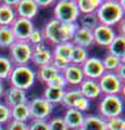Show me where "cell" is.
Listing matches in <instances>:
<instances>
[{"mask_svg":"<svg viewBox=\"0 0 125 130\" xmlns=\"http://www.w3.org/2000/svg\"><path fill=\"white\" fill-rule=\"evenodd\" d=\"M33 54V47L27 41H15L9 48V56L14 66L27 65L31 62Z\"/></svg>","mask_w":125,"mask_h":130,"instance_id":"cell-6","label":"cell"},{"mask_svg":"<svg viewBox=\"0 0 125 130\" xmlns=\"http://www.w3.org/2000/svg\"><path fill=\"white\" fill-rule=\"evenodd\" d=\"M80 96H82V94H80L78 88H70L68 90L64 91V94H63L61 103H62V105L64 107L73 108L74 103L76 102V100H77L78 98H80Z\"/></svg>","mask_w":125,"mask_h":130,"instance_id":"cell-28","label":"cell"},{"mask_svg":"<svg viewBox=\"0 0 125 130\" xmlns=\"http://www.w3.org/2000/svg\"><path fill=\"white\" fill-rule=\"evenodd\" d=\"M36 1V5L41 8H47V7H50L52 3H53V1L52 0H35Z\"/></svg>","mask_w":125,"mask_h":130,"instance_id":"cell-43","label":"cell"},{"mask_svg":"<svg viewBox=\"0 0 125 130\" xmlns=\"http://www.w3.org/2000/svg\"><path fill=\"white\" fill-rule=\"evenodd\" d=\"M94 36V42L100 47L108 48V46L112 42V40L115 38L116 31L113 27H109L104 25H98L92 30Z\"/></svg>","mask_w":125,"mask_h":130,"instance_id":"cell-11","label":"cell"},{"mask_svg":"<svg viewBox=\"0 0 125 130\" xmlns=\"http://www.w3.org/2000/svg\"><path fill=\"white\" fill-rule=\"evenodd\" d=\"M108 53L124 60L125 56V38L124 35H116L112 42L108 46Z\"/></svg>","mask_w":125,"mask_h":130,"instance_id":"cell-18","label":"cell"},{"mask_svg":"<svg viewBox=\"0 0 125 130\" xmlns=\"http://www.w3.org/2000/svg\"><path fill=\"white\" fill-rule=\"evenodd\" d=\"M62 118L66 125V127L68 128V130L70 129L75 130L83 126L85 115H84V113L79 112L75 108H67Z\"/></svg>","mask_w":125,"mask_h":130,"instance_id":"cell-17","label":"cell"},{"mask_svg":"<svg viewBox=\"0 0 125 130\" xmlns=\"http://www.w3.org/2000/svg\"><path fill=\"white\" fill-rule=\"evenodd\" d=\"M8 79L10 81L11 87L26 91L35 84L36 73L29 65L14 66Z\"/></svg>","mask_w":125,"mask_h":130,"instance_id":"cell-3","label":"cell"},{"mask_svg":"<svg viewBox=\"0 0 125 130\" xmlns=\"http://www.w3.org/2000/svg\"><path fill=\"white\" fill-rule=\"evenodd\" d=\"M88 58H89V53H88L87 49L74 46L70 56V63L73 65H77V66H82Z\"/></svg>","mask_w":125,"mask_h":130,"instance_id":"cell-26","label":"cell"},{"mask_svg":"<svg viewBox=\"0 0 125 130\" xmlns=\"http://www.w3.org/2000/svg\"><path fill=\"white\" fill-rule=\"evenodd\" d=\"M38 6L35 0H19L18 5L14 7L18 18L33 20L38 13Z\"/></svg>","mask_w":125,"mask_h":130,"instance_id":"cell-12","label":"cell"},{"mask_svg":"<svg viewBox=\"0 0 125 130\" xmlns=\"http://www.w3.org/2000/svg\"><path fill=\"white\" fill-rule=\"evenodd\" d=\"M77 25L78 27L85 28V29L92 31L100 24L96 13H90V14H79L77 20Z\"/></svg>","mask_w":125,"mask_h":130,"instance_id":"cell-25","label":"cell"},{"mask_svg":"<svg viewBox=\"0 0 125 130\" xmlns=\"http://www.w3.org/2000/svg\"><path fill=\"white\" fill-rule=\"evenodd\" d=\"M107 130H125V119L122 116L106 119Z\"/></svg>","mask_w":125,"mask_h":130,"instance_id":"cell-33","label":"cell"},{"mask_svg":"<svg viewBox=\"0 0 125 130\" xmlns=\"http://www.w3.org/2000/svg\"><path fill=\"white\" fill-rule=\"evenodd\" d=\"M80 67H82L85 79L98 80L106 72L103 68L101 59L97 58V56H89Z\"/></svg>","mask_w":125,"mask_h":130,"instance_id":"cell-9","label":"cell"},{"mask_svg":"<svg viewBox=\"0 0 125 130\" xmlns=\"http://www.w3.org/2000/svg\"><path fill=\"white\" fill-rule=\"evenodd\" d=\"M79 14L76 0H59L53 8V19L64 24L77 23Z\"/></svg>","mask_w":125,"mask_h":130,"instance_id":"cell-4","label":"cell"},{"mask_svg":"<svg viewBox=\"0 0 125 130\" xmlns=\"http://www.w3.org/2000/svg\"><path fill=\"white\" fill-rule=\"evenodd\" d=\"M82 127L85 130H107L106 119L97 115L85 116Z\"/></svg>","mask_w":125,"mask_h":130,"instance_id":"cell-21","label":"cell"},{"mask_svg":"<svg viewBox=\"0 0 125 130\" xmlns=\"http://www.w3.org/2000/svg\"><path fill=\"white\" fill-rule=\"evenodd\" d=\"M30 108V116L32 120H47L53 112V105L44 99L35 98L27 102Z\"/></svg>","mask_w":125,"mask_h":130,"instance_id":"cell-8","label":"cell"},{"mask_svg":"<svg viewBox=\"0 0 125 130\" xmlns=\"http://www.w3.org/2000/svg\"><path fill=\"white\" fill-rule=\"evenodd\" d=\"M35 73H36V79H38L40 83L46 84V85L49 83L52 78H54L55 76L60 74V72L51 64L38 67L37 72H35Z\"/></svg>","mask_w":125,"mask_h":130,"instance_id":"cell-20","label":"cell"},{"mask_svg":"<svg viewBox=\"0 0 125 130\" xmlns=\"http://www.w3.org/2000/svg\"><path fill=\"white\" fill-rule=\"evenodd\" d=\"M73 47L74 46L71 41L59 43V44H57V46L53 47V50H51L52 55L70 61V56H71V53H72V50H73Z\"/></svg>","mask_w":125,"mask_h":130,"instance_id":"cell-29","label":"cell"},{"mask_svg":"<svg viewBox=\"0 0 125 130\" xmlns=\"http://www.w3.org/2000/svg\"><path fill=\"white\" fill-rule=\"evenodd\" d=\"M13 67L14 65L12 64L8 56L0 54V80L9 78Z\"/></svg>","mask_w":125,"mask_h":130,"instance_id":"cell-32","label":"cell"},{"mask_svg":"<svg viewBox=\"0 0 125 130\" xmlns=\"http://www.w3.org/2000/svg\"><path fill=\"white\" fill-rule=\"evenodd\" d=\"M89 106H90L89 100H87L86 98H84V96H80V98H78V99L76 100V102L74 103L73 108H75V109H77V111L84 113V112H86L87 109L89 108Z\"/></svg>","mask_w":125,"mask_h":130,"instance_id":"cell-39","label":"cell"},{"mask_svg":"<svg viewBox=\"0 0 125 130\" xmlns=\"http://www.w3.org/2000/svg\"><path fill=\"white\" fill-rule=\"evenodd\" d=\"M3 100H5V104H7L10 108L15 106L19 104H23V103H27V94L26 91L21 90V89L14 88V87H10L3 92Z\"/></svg>","mask_w":125,"mask_h":130,"instance_id":"cell-14","label":"cell"},{"mask_svg":"<svg viewBox=\"0 0 125 130\" xmlns=\"http://www.w3.org/2000/svg\"><path fill=\"white\" fill-rule=\"evenodd\" d=\"M52 51L50 49H46L44 51H39V52H33L31 58V62L34 65H36L37 67H41L45 65H49L52 62Z\"/></svg>","mask_w":125,"mask_h":130,"instance_id":"cell-24","label":"cell"},{"mask_svg":"<svg viewBox=\"0 0 125 130\" xmlns=\"http://www.w3.org/2000/svg\"><path fill=\"white\" fill-rule=\"evenodd\" d=\"M101 62H102L104 71L114 73L116 71V68H118L122 63H124V60L120 59L115 55H112V54L108 53L103 59H101Z\"/></svg>","mask_w":125,"mask_h":130,"instance_id":"cell-31","label":"cell"},{"mask_svg":"<svg viewBox=\"0 0 125 130\" xmlns=\"http://www.w3.org/2000/svg\"><path fill=\"white\" fill-rule=\"evenodd\" d=\"M46 86H49V87H54V88H59V89H65L67 87L66 85V81L64 79L63 75L60 73L59 75H57L54 78H52L49 83H48Z\"/></svg>","mask_w":125,"mask_h":130,"instance_id":"cell-37","label":"cell"},{"mask_svg":"<svg viewBox=\"0 0 125 130\" xmlns=\"http://www.w3.org/2000/svg\"><path fill=\"white\" fill-rule=\"evenodd\" d=\"M11 29L15 38V41H27L31 32L35 28L34 23L31 20L17 18L11 24Z\"/></svg>","mask_w":125,"mask_h":130,"instance_id":"cell-10","label":"cell"},{"mask_svg":"<svg viewBox=\"0 0 125 130\" xmlns=\"http://www.w3.org/2000/svg\"><path fill=\"white\" fill-rule=\"evenodd\" d=\"M70 64L71 63H70V61L68 60L62 59V58H58V56H53V58H52V62H51V65H53V66L57 68L60 73L65 70Z\"/></svg>","mask_w":125,"mask_h":130,"instance_id":"cell-38","label":"cell"},{"mask_svg":"<svg viewBox=\"0 0 125 130\" xmlns=\"http://www.w3.org/2000/svg\"><path fill=\"white\" fill-rule=\"evenodd\" d=\"M5 5L7 6H10V7H15L18 5V2H19V0H5V1H2Z\"/></svg>","mask_w":125,"mask_h":130,"instance_id":"cell-45","label":"cell"},{"mask_svg":"<svg viewBox=\"0 0 125 130\" xmlns=\"http://www.w3.org/2000/svg\"><path fill=\"white\" fill-rule=\"evenodd\" d=\"M47 46L45 44V42H41V43H39V44H36V46L33 47V52H39V51H44V50H46Z\"/></svg>","mask_w":125,"mask_h":130,"instance_id":"cell-44","label":"cell"},{"mask_svg":"<svg viewBox=\"0 0 125 130\" xmlns=\"http://www.w3.org/2000/svg\"><path fill=\"white\" fill-rule=\"evenodd\" d=\"M15 38L10 26H0V48H10Z\"/></svg>","mask_w":125,"mask_h":130,"instance_id":"cell-30","label":"cell"},{"mask_svg":"<svg viewBox=\"0 0 125 130\" xmlns=\"http://www.w3.org/2000/svg\"><path fill=\"white\" fill-rule=\"evenodd\" d=\"M61 74L65 79L66 85L71 88H78V86L82 84V81L85 79L82 67L73 64L68 65L65 70L61 72Z\"/></svg>","mask_w":125,"mask_h":130,"instance_id":"cell-13","label":"cell"},{"mask_svg":"<svg viewBox=\"0 0 125 130\" xmlns=\"http://www.w3.org/2000/svg\"><path fill=\"white\" fill-rule=\"evenodd\" d=\"M97 81L101 94L103 93L104 95H120L124 89V81L112 72H104Z\"/></svg>","mask_w":125,"mask_h":130,"instance_id":"cell-7","label":"cell"},{"mask_svg":"<svg viewBox=\"0 0 125 130\" xmlns=\"http://www.w3.org/2000/svg\"><path fill=\"white\" fill-rule=\"evenodd\" d=\"M27 42H29L32 47L36 46V44H39L41 42H45L43 30L39 29V28H34L33 31L31 32L29 39H27Z\"/></svg>","mask_w":125,"mask_h":130,"instance_id":"cell-34","label":"cell"},{"mask_svg":"<svg viewBox=\"0 0 125 130\" xmlns=\"http://www.w3.org/2000/svg\"><path fill=\"white\" fill-rule=\"evenodd\" d=\"M100 25L113 27L118 25L124 19V1L104 0L101 1L96 11Z\"/></svg>","mask_w":125,"mask_h":130,"instance_id":"cell-2","label":"cell"},{"mask_svg":"<svg viewBox=\"0 0 125 130\" xmlns=\"http://www.w3.org/2000/svg\"><path fill=\"white\" fill-rule=\"evenodd\" d=\"M100 3L101 0H76V5L80 14L96 13Z\"/></svg>","mask_w":125,"mask_h":130,"instance_id":"cell-27","label":"cell"},{"mask_svg":"<svg viewBox=\"0 0 125 130\" xmlns=\"http://www.w3.org/2000/svg\"><path fill=\"white\" fill-rule=\"evenodd\" d=\"M71 42L73 43V46H77V47L88 50V48H90L92 44H95L92 31L85 29V28H82V27H77V29L75 30L73 35V38H72Z\"/></svg>","mask_w":125,"mask_h":130,"instance_id":"cell-15","label":"cell"},{"mask_svg":"<svg viewBox=\"0 0 125 130\" xmlns=\"http://www.w3.org/2000/svg\"><path fill=\"white\" fill-rule=\"evenodd\" d=\"M78 90L80 92L82 96L86 98L87 100H95L101 95V91H100L99 85L97 80L91 79H84L82 84L78 86Z\"/></svg>","mask_w":125,"mask_h":130,"instance_id":"cell-16","label":"cell"},{"mask_svg":"<svg viewBox=\"0 0 125 130\" xmlns=\"http://www.w3.org/2000/svg\"><path fill=\"white\" fill-rule=\"evenodd\" d=\"M77 27V23L64 24L52 18L47 22L41 30L45 40H47L50 44L57 46L59 43L71 41Z\"/></svg>","mask_w":125,"mask_h":130,"instance_id":"cell-1","label":"cell"},{"mask_svg":"<svg viewBox=\"0 0 125 130\" xmlns=\"http://www.w3.org/2000/svg\"><path fill=\"white\" fill-rule=\"evenodd\" d=\"M99 116L104 119L115 118L123 115L124 104L121 95H104L99 103Z\"/></svg>","mask_w":125,"mask_h":130,"instance_id":"cell-5","label":"cell"},{"mask_svg":"<svg viewBox=\"0 0 125 130\" xmlns=\"http://www.w3.org/2000/svg\"><path fill=\"white\" fill-rule=\"evenodd\" d=\"M29 119H31V116H30V108L27 103L19 104L11 107V120H17L27 124Z\"/></svg>","mask_w":125,"mask_h":130,"instance_id":"cell-22","label":"cell"},{"mask_svg":"<svg viewBox=\"0 0 125 130\" xmlns=\"http://www.w3.org/2000/svg\"><path fill=\"white\" fill-rule=\"evenodd\" d=\"M3 92H5V87H3L2 80H0V99H1L3 95Z\"/></svg>","mask_w":125,"mask_h":130,"instance_id":"cell-46","label":"cell"},{"mask_svg":"<svg viewBox=\"0 0 125 130\" xmlns=\"http://www.w3.org/2000/svg\"><path fill=\"white\" fill-rule=\"evenodd\" d=\"M0 130H3V127H2L1 125H0Z\"/></svg>","mask_w":125,"mask_h":130,"instance_id":"cell-48","label":"cell"},{"mask_svg":"<svg viewBox=\"0 0 125 130\" xmlns=\"http://www.w3.org/2000/svg\"><path fill=\"white\" fill-rule=\"evenodd\" d=\"M64 91H65V89H59V88L46 86L44 93H43V98L52 105L60 104L62 101Z\"/></svg>","mask_w":125,"mask_h":130,"instance_id":"cell-23","label":"cell"},{"mask_svg":"<svg viewBox=\"0 0 125 130\" xmlns=\"http://www.w3.org/2000/svg\"><path fill=\"white\" fill-rule=\"evenodd\" d=\"M17 18L18 16L13 7L7 6L0 1V26H11Z\"/></svg>","mask_w":125,"mask_h":130,"instance_id":"cell-19","label":"cell"},{"mask_svg":"<svg viewBox=\"0 0 125 130\" xmlns=\"http://www.w3.org/2000/svg\"><path fill=\"white\" fill-rule=\"evenodd\" d=\"M75 130H85V129H84L83 127H80V128H77V129H75Z\"/></svg>","mask_w":125,"mask_h":130,"instance_id":"cell-47","label":"cell"},{"mask_svg":"<svg viewBox=\"0 0 125 130\" xmlns=\"http://www.w3.org/2000/svg\"><path fill=\"white\" fill-rule=\"evenodd\" d=\"M11 120V108L0 101V125H7Z\"/></svg>","mask_w":125,"mask_h":130,"instance_id":"cell-35","label":"cell"},{"mask_svg":"<svg viewBox=\"0 0 125 130\" xmlns=\"http://www.w3.org/2000/svg\"><path fill=\"white\" fill-rule=\"evenodd\" d=\"M29 130H49L48 120H32L27 125Z\"/></svg>","mask_w":125,"mask_h":130,"instance_id":"cell-40","label":"cell"},{"mask_svg":"<svg viewBox=\"0 0 125 130\" xmlns=\"http://www.w3.org/2000/svg\"><path fill=\"white\" fill-rule=\"evenodd\" d=\"M124 71H125V65H124V63H122L120 65V66L116 68V71L114 72V74L119 77V78L122 80V81H124V79H125V74H124Z\"/></svg>","mask_w":125,"mask_h":130,"instance_id":"cell-42","label":"cell"},{"mask_svg":"<svg viewBox=\"0 0 125 130\" xmlns=\"http://www.w3.org/2000/svg\"><path fill=\"white\" fill-rule=\"evenodd\" d=\"M48 127L49 130H68L62 117H52L48 120Z\"/></svg>","mask_w":125,"mask_h":130,"instance_id":"cell-36","label":"cell"},{"mask_svg":"<svg viewBox=\"0 0 125 130\" xmlns=\"http://www.w3.org/2000/svg\"><path fill=\"white\" fill-rule=\"evenodd\" d=\"M6 130H29L27 129V124L26 123H21V121L17 120H10L7 124Z\"/></svg>","mask_w":125,"mask_h":130,"instance_id":"cell-41","label":"cell"}]
</instances>
